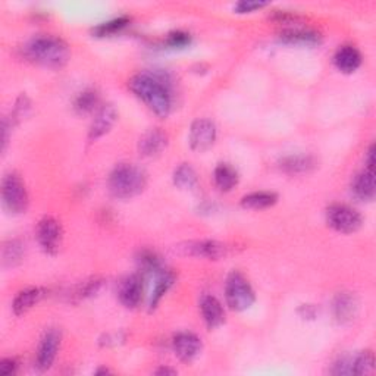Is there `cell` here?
I'll use <instances>...</instances> for the list:
<instances>
[{
  "mask_svg": "<svg viewBox=\"0 0 376 376\" xmlns=\"http://www.w3.org/2000/svg\"><path fill=\"white\" fill-rule=\"evenodd\" d=\"M128 88L153 114L166 118L172 109L170 80L161 72H140L128 81Z\"/></svg>",
  "mask_w": 376,
  "mask_h": 376,
  "instance_id": "obj_1",
  "label": "cell"
},
{
  "mask_svg": "<svg viewBox=\"0 0 376 376\" xmlns=\"http://www.w3.org/2000/svg\"><path fill=\"white\" fill-rule=\"evenodd\" d=\"M24 55L39 65L60 68L69 60L68 43L58 36H37L24 46Z\"/></svg>",
  "mask_w": 376,
  "mask_h": 376,
  "instance_id": "obj_2",
  "label": "cell"
},
{
  "mask_svg": "<svg viewBox=\"0 0 376 376\" xmlns=\"http://www.w3.org/2000/svg\"><path fill=\"white\" fill-rule=\"evenodd\" d=\"M147 185V174L133 163H119L107 178V187L116 199H131L138 196Z\"/></svg>",
  "mask_w": 376,
  "mask_h": 376,
  "instance_id": "obj_3",
  "label": "cell"
},
{
  "mask_svg": "<svg viewBox=\"0 0 376 376\" xmlns=\"http://www.w3.org/2000/svg\"><path fill=\"white\" fill-rule=\"evenodd\" d=\"M225 300L229 309L235 311H244L255 304V290L243 274L234 271L228 275L225 282Z\"/></svg>",
  "mask_w": 376,
  "mask_h": 376,
  "instance_id": "obj_4",
  "label": "cell"
},
{
  "mask_svg": "<svg viewBox=\"0 0 376 376\" xmlns=\"http://www.w3.org/2000/svg\"><path fill=\"white\" fill-rule=\"evenodd\" d=\"M2 203L12 215L24 213L28 209L29 197L25 182L15 172L6 174L2 180Z\"/></svg>",
  "mask_w": 376,
  "mask_h": 376,
  "instance_id": "obj_5",
  "label": "cell"
},
{
  "mask_svg": "<svg viewBox=\"0 0 376 376\" xmlns=\"http://www.w3.org/2000/svg\"><path fill=\"white\" fill-rule=\"evenodd\" d=\"M326 222L333 229L341 234H353L363 225V217L356 209L334 203L326 209Z\"/></svg>",
  "mask_w": 376,
  "mask_h": 376,
  "instance_id": "obj_6",
  "label": "cell"
},
{
  "mask_svg": "<svg viewBox=\"0 0 376 376\" xmlns=\"http://www.w3.org/2000/svg\"><path fill=\"white\" fill-rule=\"evenodd\" d=\"M36 235L44 253L56 255L59 252L62 240H64V231H62V225L58 219L53 216H44L37 225Z\"/></svg>",
  "mask_w": 376,
  "mask_h": 376,
  "instance_id": "obj_7",
  "label": "cell"
},
{
  "mask_svg": "<svg viewBox=\"0 0 376 376\" xmlns=\"http://www.w3.org/2000/svg\"><path fill=\"white\" fill-rule=\"evenodd\" d=\"M216 137H217L216 125L210 119L200 118L192 123L188 141H190V146L193 150L206 152L215 145Z\"/></svg>",
  "mask_w": 376,
  "mask_h": 376,
  "instance_id": "obj_8",
  "label": "cell"
},
{
  "mask_svg": "<svg viewBox=\"0 0 376 376\" xmlns=\"http://www.w3.org/2000/svg\"><path fill=\"white\" fill-rule=\"evenodd\" d=\"M59 347H60V333L58 329H49V331H46L40 340L37 349L36 368L41 372L49 370L53 366Z\"/></svg>",
  "mask_w": 376,
  "mask_h": 376,
  "instance_id": "obj_9",
  "label": "cell"
},
{
  "mask_svg": "<svg viewBox=\"0 0 376 376\" xmlns=\"http://www.w3.org/2000/svg\"><path fill=\"white\" fill-rule=\"evenodd\" d=\"M184 256L203 257L209 260H217L227 256L228 247L222 243L215 240H203V241H190L178 247Z\"/></svg>",
  "mask_w": 376,
  "mask_h": 376,
  "instance_id": "obj_10",
  "label": "cell"
},
{
  "mask_svg": "<svg viewBox=\"0 0 376 376\" xmlns=\"http://www.w3.org/2000/svg\"><path fill=\"white\" fill-rule=\"evenodd\" d=\"M145 278L140 274H134L125 278L118 290L119 302L127 309H135L143 302Z\"/></svg>",
  "mask_w": 376,
  "mask_h": 376,
  "instance_id": "obj_11",
  "label": "cell"
},
{
  "mask_svg": "<svg viewBox=\"0 0 376 376\" xmlns=\"http://www.w3.org/2000/svg\"><path fill=\"white\" fill-rule=\"evenodd\" d=\"M172 349L181 362L190 363L201 351V340L193 333H178L172 338Z\"/></svg>",
  "mask_w": 376,
  "mask_h": 376,
  "instance_id": "obj_12",
  "label": "cell"
},
{
  "mask_svg": "<svg viewBox=\"0 0 376 376\" xmlns=\"http://www.w3.org/2000/svg\"><path fill=\"white\" fill-rule=\"evenodd\" d=\"M116 119H118V112H116V109L114 107V105L102 106L90 125L88 140L96 141L100 137L106 135L109 131L112 130Z\"/></svg>",
  "mask_w": 376,
  "mask_h": 376,
  "instance_id": "obj_13",
  "label": "cell"
},
{
  "mask_svg": "<svg viewBox=\"0 0 376 376\" xmlns=\"http://www.w3.org/2000/svg\"><path fill=\"white\" fill-rule=\"evenodd\" d=\"M200 311L203 321L209 329L219 328L225 322V310L216 297L213 295H203L200 300Z\"/></svg>",
  "mask_w": 376,
  "mask_h": 376,
  "instance_id": "obj_14",
  "label": "cell"
},
{
  "mask_svg": "<svg viewBox=\"0 0 376 376\" xmlns=\"http://www.w3.org/2000/svg\"><path fill=\"white\" fill-rule=\"evenodd\" d=\"M168 146V135L159 128L149 130L138 141V152L140 154L146 156V158H152L162 153Z\"/></svg>",
  "mask_w": 376,
  "mask_h": 376,
  "instance_id": "obj_15",
  "label": "cell"
},
{
  "mask_svg": "<svg viewBox=\"0 0 376 376\" xmlns=\"http://www.w3.org/2000/svg\"><path fill=\"white\" fill-rule=\"evenodd\" d=\"M351 193L356 199L362 201H372L376 194L375 169H368L357 174L351 182Z\"/></svg>",
  "mask_w": 376,
  "mask_h": 376,
  "instance_id": "obj_16",
  "label": "cell"
},
{
  "mask_svg": "<svg viewBox=\"0 0 376 376\" xmlns=\"http://www.w3.org/2000/svg\"><path fill=\"white\" fill-rule=\"evenodd\" d=\"M362 53L354 46H341L334 55V64L338 71L344 74L356 72L362 65Z\"/></svg>",
  "mask_w": 376,
  "mask_h": 376,
  "instance_id": "obj_17",
  "label": "cell"
},
{
  "mask_svg": "<svg viewBox=\"0 0 376 376\" xmlns=\"http://www.w3.org/2000/svg\"><path fill=\"white\" fill-rule=\"evenodd\" d=\"M357 309L358 303L351 293L337 294L333 304V310H334V318L338 323L351 322L357 315Z\"/></svg>",
  "mask_w": 376,
  "mask_h": 376,
  "instance_id": "obj_18",
  "label": "cell"
},
{
  "mask_svg": "<svg viewBox=\"0 0 376 376\" xmlns=\"http://www.w3.org/2000/svg\"><path fill=\"white\" fill-rule=\"evenodd\" d=\"M318 166L316 159L310 154H290L279 161V168L287 174H307Z\"/></svg>",
  "mask_w": 376,
  "mask_h": 376,
  "instance_id": "obj_19",
  "label": "cell"
},
{
  "mask_svg": "<svg viewBox=\"0 0 376 376\" xmlns=\"http://www.w3.org/2000/svg\"><path fill=\"white\" fill-rule=\"evenodd\" d=\"M281 41L294 46H316L321 43V34L310 28H288L279 34Z\"/></svg>",
  "mask_w": 376,
  "mask_h": 376,
  "instance_id": "obj_20",
  "label": "cell"
},
{
  "mask_svg": "<svg viewBox=\"0 0 376 376\" xmlns=\"http://www.w3.org/2000/svg\"><path fill=\"white\" fill-rule=\"evenodd\" d=\"M44 295H46V291L43 288H39V287H33V288H27V290L20 291L12 303L13 313L17 316L24 315V313H27L28 310L37 306L43 300Z\"/></svg>",
  "mask_w": 376,
  "mask_h": 376,
  "instance_id": "obj_21",
  "label": "cell"
},
{
  "mask_svg": "<svg viewBox=\"0 0 376 376\" xmlns=\"http://www.w3.org/2000/svg\"><path fill=\"white\" fill-rule=\"evenodd\" d=\"M213 181L221 192H231L239 184V172L229 163H219L213 170Z\"/></svg>",
  "mask_w": 376,
  "mask_h": 376,
  "instance_id": "obj_22",
  "label": "cell"
},
{
  "mask_svg": "<svg viewBox=\"0 0 376 376\" xmlns=\"http://www.w3.org/2000/svg\"><path fill=\"white\" fill-rule=\"evenodd\" d=\"M278 194L272 192H255L241 199V206L250 210H263L276 205Z\"/></svg>",
  "mask_w": 376,
  "mask_h": 376,
  "instance_id": "obj_23",
  "label": "cell"
},
{
  "mask_svg": "<svg viewBox=\"0 0 376 376\" xmlns=\"http://www.w3.org/2000/svg\"><path fill=\"white\" fill-rule=\"evenodd\" d=\"M175 282V275L170 271L163 269L161 274L156 275V282H154V288L150 297V310L158 307L161 300L165 297V294L170 290V287L174 286Z\"/></svg>",
  "mask_w": 376,
  "mask_h": 376,
  "instance_id": "obj_24",
  "label": "cell"
},
{
  "mask_svg": "<svg viewBox=\"0 0 376 376\" xmlns=\"http://www.w3.org/2000/svg\"><path fill=\"white\" fill-rule=\"evenodd\" d=\"M24 244L20 240L12 239L5 241L2 247V263L5 268H15L20 264L24 257Z\"/></svg>",
  "mask_w": 376,
  "mask_h": 376,
  "instance_id": "obj_25",
  "label": "cell"
},
{
  "mask_svg": "<svg viewBox=\"0 0 376 376\" xmlns=\"http://www.w3.org/2000/svg\"><path fill=\"white\" fill-rule=\"evenodd\" d=\"M99 102H100L99 93L96 90L88 88V90H84L83 93L78 94L75 102H74V109H75L76 114L86 115V114L93 112L94 109L99 106Z\"/></svg>",
  "mask_w": 376,
  "mask_h": 376,
  "instance_id": "obj_26",
  "label": "cell"
},
{
  "mask_svg": "<svg viewBox=\"0 0 376 376\" xmlns=\"http://www.w3.org/2000/svg\"><path fill=\"white\" fill-rule=\"evenodd\" d=\"M174 184L181 190H192L197 185V172L190 163L180 165L174 172Z\"/></svg>",
  "mask_w": 376,
  "mask_h": 376,
  "instance_id": "obj_27",
  "label": "cell"
},
{
  "mask_svg": "<svg viewBox=\"0 0 376 376\" xmlns=\"http://www.w3.org/2000/svg\"><path fill=\"white\" fill-rule=\"evenodd\" d=\"M130 18L128 17H118L114 18L111 21H106L99 24L98 27L93 28V34L96 37H107V36H114L119 31H122L125 27L130 24Z\"/></svg>",
  "mask_w": 376,
  "mask_h": 376,
  "instance_id": "obj_28",
  "label": "cell"
},
{
  "mask_svg": "<svg viewBox=\"0 0 376 376\" xmlns=\"http://www.w3.org/2000/svg\"><path fill=\"white\" fill-rule=\"evenodd\" d=\"M137 262H138L141 272L158 275L163 271V264L161 262V257L154 252H150V250H143V252L140 253Z\"/></svg>",
  "mask_w": 376,
  "mask_h": 376,
  "instance_id": "obj_29",
  "label": "cell"
},
{
  "mask_svg": "<svg viewBox=\"0 0 376 376\" xmlns=\"http://www.w3.org/2000/svg\"><path fill=\"white\" fill-rule=\"evenodd\" d=\"M375 369V356L370 350L362 351L354 360H351L353 375H369Z\"/></svg>",
  "mask_w": 376,
  "mask_h": 376,
  "instance_id": "obj_30",
  "label": "cell"
},
{
  "mask_svg": "<svg viewBox=\"0 0 376 376\" xmlns=\"http://www.w3.org/2000/svg\"><path fill=\"white\" fill-rule=\"evenodd\" d=\"M102 287H103V279L99 276H93L78 286V288L74 293V297L76 300H86L88 297L96 295Z\"/></svg>",
  "mask_w": 376,
  "mask_h": 376,
  "instance_id": "obj_31",
  "label": "cell"
},
{
  "mask_svg": "<svg viewBox=\"0 0 376 376\" xmlns=\"http://www.w3.org/2000/svg\"><path fill=\"white\" fill-rule=\"evenodd\" d=\"M192 37L188 33H184V31H174V33L168 34L166 44L169 47H174V49H181V47H185L190 44Z\"/></svg>",
  "mask_w": 376,
  "mask_h": 376,
  "instance_id": "obj_32",
  "label": "cell"
},
{
  "mask_svg": "<svg viewBox=\"0 0 376 376\" xmlns=\"http://www.w3.org/2000/svg\"><path fill=\"white\" fill-rule=\"evenodd\" d=\"M266 2H253V0H241V2H239L237 5L234 6V11H237V13H250V12H255L257 9H262L264 8Z\"/></svg>",
  "mask_w": 376,
  "mask_h": 376,
  "instance_id": "obj_33",
  "label": "cell"
},
{
  "mask_svg": "<svg viewBox=\"0 0 376 376\" xmlns=\"http://www.w3.org/2000/svg\"><path fill=\"white\" fill-rule=\"evenodd\" d=\"M18 370V362L15 358H4L2 362H0V375L2 376H11L13 373H17Z\"/></svg>",
  "mask_w": 376,
  "mask_h": 376,
  "instance_id": "obj_34",
  "label": "cell"
},
{
  "mask_svg": "<svg viewBox=\"0 0 376 376\" xmlns=\"http://www.w3.org/2000/svg\"><path fill=\"white\" fill-rule=\"evenodd\" d=\"M300 313L303 318H315L316 316V307L311 306V304H303L302 309H300Z\"/></svg>",
  "mask_w": 376,
  "mask_h": 376,
  "instance_id": "obj_35",
  "label": "cell"
},
{
  "mask_svg": "<svg viewBox=\"0 0 376 376\" xmlns=\"http://www.w3.org/2000/svg\"><path fill=\"white\" fill-rule=\"evenodd\" d=\"M366 168L368 169H375V146L372 145L368 150V158H366Z\"/></svg>",
  "mask_w": 376,
  "mask_h": 376,
  "instance_id": "obj_36",
  "label": "cell"
},
{
  "mask_svg": "<svg viewBox=\"0 0 376 376\" xmlns=\"http://www.w3.org/2000/svg\"><path fill=\"white\" fill-rule=\"evenodd\" d=\"M156 373H158V375H175L177 370L169 369V368H161V369L156 370Z\"/></svg>",
  "mask_w": 376,
  "mask_h": 376,
  "instance_id": "obj_37",
  "label": "cell"
}]
</instances>
